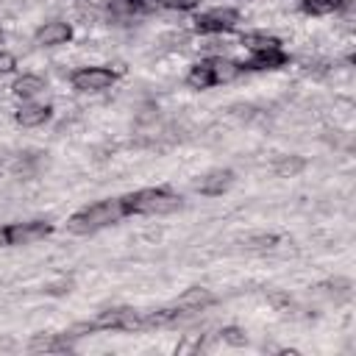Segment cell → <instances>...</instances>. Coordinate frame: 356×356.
<instances>
[{"label":"cell","mask_w":356,"mask_h":356,"mask_svg":"<svg viewBox=\"0 0 356 356\" xmlns=\"http://www.w3.org/2000/svg\"><path fill=\"white\" fill-rule=\"evenodd\" d=\"M122 214H125V211H122V203H120V200H97V203H92V206L75 211L67 225H70V231H75V234H92V231H97V228H106V225L117 222Z\"/></svg>","instance_id":"1"},{"label":"cell","mask_w":356,"mask_h":356,"mask_svg":"<svg viewBox=\"0 0 356 356\" xmlns=\"http://www.w3.org/2000/svg\"><path fill=\"white\" fill-rule=\"evenodd\" d=\"M125 214H167L181 206V197L167 189H139L134 195L120 197Z\"/></svg>","instance_id":"2"},{"label":"cell","mask_w":356,"mask_h":356,"mask_svg":"<svg viewBox=\"0 0 356 356\" xmlns=\"http://www.w3.org/2000/svg\"><path fill=\"white\" fill-rule=\"evenodd\" d=\"M114 78L117 75L106 67H83V70H75L70 81L78 92H100V89H108L114 83Z\"/></svg>","instance_id":"3"},{"label":"cell","mask_w":356,"mask_h":356,"mask_svg":"<svg viewBox=\"0 0 356 356\" xmlns=\"http://www.w3.org/2000/svg\"><path fill=\"white\" fill-rule=\"evenodd\" d=\"M236 22H239V14L234 8H211L195 19V31L197 33H222V31H231Z\"/></svg>","instance_id":"4"},{"label":"cell","mask_w":356,"mask_h":356,"mask_svg":"<svg viewBox=\"0 0 356 356\" xmlns=\"http://www.w3.org/2000/svg\"><path fill=\"white\" fill-rule=\"evenodd\" d=\"M50 231H53V225H50V222H42V220L6 225V234H8V245H28V242H36V239L47 236Z\"/></svg>","instance_id":"5"},{"label":"cell","mask_w":356,"mask_h":356,"mask_svg":"<svg viewBox=\"0 0 356 356\" xmlns=\"http://www.w3.org/2000/svg\"><path fill=\"white\" fill-rule=\"evenodd\" d=\"M231 184H234V172H231V170H211V172H206V175L195 184V189H197L200 195H222Z\"/></svg>","instance_id":"6"},{"label":"cell","mask_w":356,"mask_h":356,"mask_svg":"<svg viewBox=\"0 0 356 356\" xmlns=\"http://www.w3.org/2000/svg\"><path fill=\"white\" fill-rule=\"evenodd\" d=\"M72 39V28L67 22H47L36 31V42L44 44V47H53V44H64Z\"/></svg>","instance_id":"7"},{"label":"cell","mask_w":356,"mask_h":356,"mask_svg":"<svg viewBox=\"0 0 356 356\" xmlns=\"http://www.w3.org/2000/svg\"><path fill=\"white\" fill-rule=\"evenodd\" d=\"M286 61H289L286 53L281 47H275V50H259V53H253V58L248 64H239V67H245V70H278Z\"/></svg>","instance_id":"8"},{"label":"cell","mask_w":356,"mask_h":356,"mask_svg":"<svg viewBox=\"0 0 356 356\" xmlns=\"http://www.w3.org/2000/svg\"><path fill=\"white\" fill-rule=\"evenodd\" d=\"M50 106H42V103H28V106H22L14 117H17V122L19 125H25V128H36V125H44L47 120H50Z\"/></svg>","instance_id":"9"},{"label":"cell","mask_w":356,"mask_h":356,"mask_svg":"<svg viewBox=\"0 0 356 356\" xmlns=\"http://www.w3.org/2000/svg\"><path fill=\"white\" fill-rule=\"evenodd\" d=\"M206 64H209V70H211V81H214V83H228V81H234V78L242 72V67H239L236 61H228V58H222V56L209 58Z\"/></svg>","instance_id":"10"},{"label":"cell","mask_w":356,"mask_h":356,"mask_svg":"<svg viewBox=\"0 0 356 356\" xmlns=\"http://www.w3.org/2000/svg\"><path fill=\"white\" fill-rule=\"evenodd\" d=\"M211 303H214V295L206 292V289H189V292H184V295L175 300V306H181V309L189 312V314L203 312V309L211 306Z\"/></svg>","instance_id":"11"},{"label":"cell","mask_w":356,"mask_h":356,"mask_svg":"<svg viewBox=\"0 0 356 356\" xmlns=\"http://www.w3.org/2000/svg\"><path fill=\"white\" fill-rule=\"evenodd\" d=\"M70 337L67 334H44L31 339V350H44V353H64L70 350Z\"/></svg>","instance_id":"12"},{"label":"cell","mask_w":356,"mask_h":356,"mask_svg":"<svg viewBox=\"0 0 356 356\" xmlns=\"http://www.w3.org/2000/svg\"><path fill=\"white\" fill-rule=\"evenodd\" d=\"M14 95L17 97H22V100H31V97H36L39 92H44V81L39 78V75H22V78H17L14 81Z\"/></svg>","instance_id":"13"},{"label":"cell","mask_w":356,"mask_h":356,"mask_svg":"<svg viewBox=\"0 0 356 356\" xmlns=\"http://www.w3.org/2000/svg\"><path fill=\"white\" fill-rule=\"evenodd\" d=\"M242 44L245 47H250L253 53H259V50H275V47H281V42L275 39V36H270V33H245L242 36Z\"/></svg>","instance_id":"14"},{"label":"cell","mask_w":356,"mask_h":356,"mask_svg":"<svg viewBox=\"0 0 356 356\" xmlns=\"http://www.w3.org/2000/svg\"><path fill=\"white\" fill-rule=\"evenodd\" d=\"M186 83H189L192 89H209V86H214V81H211V70H209V64H206V61H200V64H195V67L189 70V75H186Z\"/></svg>","instance_id":"15"},{"label":"cell","mask_w":356,"mask_h":356,"mask_svg":"<svg viewBox=\"0 0 356 356\" xmlns=\"http://www.w3.org/2000/svg\"><path fill=\"white\" fill-rule=\"evenodd\" d=\"M350 0H303V11L306 14H331L342 6H348Z\"/></svg>","instance_id":"16"},{"label":"cell","mask_w":356,"mask_h":356,"mask_svg":"<svg viewBox=\"0 0 356 356\" xmlns=\"http://www.w3.org/2000/svg\"><path fill=\"white\" fill-rule=\"evenodd\" d=\"M303 167H306V161H303L300 156H289V159H281V161L275 164V172H278L281 178H286V175H298Z\"/></svg>","instance_id":"17"},{"label":"cell","mask_w":356,"mask_h":356,"mask_svg":"<svg viewBox=\"0 0 356 356\" xmlns=\"http://www.w3.org/2000/svg\"><path fill=\"white\" fill-rule=\"evenodd\" d=\"M275 245H278L275 234H256V236L245 239V248H250V250H267V248H275Z\"/></svg>","instance_id":"18"},{"label":"cell","mask_w":356,"mask_h":356,"mask_svg":"<svg viewBox=\"0 0 356 356\" xmlns=\"http://www.w3.org/2000/svg\"><path fill=\"white\" fill-rule=\"evenodd\" d=\"M161 0H120V8L125 11H134V14H147V11H156Z\"/></svg>","instance_id":"19"},{"label":"cell","mask_w":356,"mask_h":356,"mask_svg":"<svg viewBox=\"0 0 356 356\" xmlns=\"http://www.w3.org/2000/svg\"><path fill=\"white\" fill-rule=\"evenodd\" d=\"M220 337H222L228 345H245V342H248V337H245L239 328H234V325H231V328H222Z\"/></svg>","instance_id":"20"},{"label":"cell","mask_w":356,"mask_h":356,"mask_svg":"<svg viewBox=\"0 0 356 356\" xmlns=\"http://www.w3.org/2000/svg\"><path fill=\"white\" fill-rule=\"evenodd\" d=\"M167 8H178V11H192L200 0H161Z\"/></svg>","instance_id":"21"},{"label":"cell","mask_w":356,"mask_h":356,"mask_svg":"<svg viewBox=\"0 0 356 356\" xmlns=\"http://www.w3.org/2000/svg\"><path fill=\"white\" fill-rule=\"evenodd\" d=\"M14 70V56L0 53V72H11Z\"/></svg>","instance_id":"22"},{"label":"cell","mask_w":356,"mask_h":356,"mask_svg":"<svg viewBox=\"0 0 356 356\" xmlns=\"http://www.w3.org/2000/svg\"><path fill=\"white\" fill-rule=\"evenodd\" d=\"M8 245V234H6V225H0V248Z\"/></svg>","instance_id":"23"},{"label":"cell","mask_w":356,"mask_h":356,"mask_svg":"<svg viewBox=\"0 0 356 356\" xmlns=\"http://www.w3.org/2000/svg\"><path fill=\"white\" fill-rule=\"evenodd\" d=\"M0 47H3V33H0Z\"/></svg>","instance_id":"24"}]
</instances>
